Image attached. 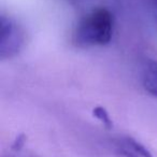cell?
<instances>
[{
  "label": "cell",
  "mask_w": 157,
  "mask_h": 157,
  "mask_svg": "<svg viewBox=\"0 0 157 157\" xmlns=\"http://www.w3.org/2000/svg\"><path fill=\"white\" fill-rule=\"evenodd\" d=\"M23 144H24V141H23V137L17 138L15 144H14V148H15V150H20V148L23 146Z\"/></svg>",
  "instance_id": "8992f818"
},
{
  "label": "cell",
  "mask_w": 157,
  "mask_h": 157,
  "mask_svg": "<svg viewBox=\"0 0 157 157\" xmlns=\"http://www.w3.org/2000/svg\"><path fill=\"white\" fill-rule=\"evenodd\" d=\"M116 154L120 157H153L150 151L131 137H121L114 142Z\"/></svg>",
  "instance_id": "3957f363"
},
{
  "label": "cell",
  "mask_w": 157,
  "mask_h": 157,
  "mask_svg": "<svg viewBox=\"0 0 157 157\" xmlns=\"http://www.w3.org/2000/svg\"><path fill=\"white\" fill-rule=\"evenodd\" d=\"M94 116H96L97 118H98L99 121H100L101 123H102L103 125H105L107 128H111L112 127V121L111 118H110L109 114H108V112L105 111L103 108L101 107H97L94 109Z\"/></svg>",
  "instance_id": "5b68a950"
},
{
  "label": "cell",
  "mask_w": 157,
  "mask_h": 157,
  "mask_svg": "<svg viewBox=\"0 0 157 157\" xmlns=\"http://www.w3.org/2000/svg\"><path fill=\"white\" fill-rule=\"evenodd\" d=\"M114 15L107 8H96L78 21L73 33L74 42L82 48L103 46L111 42Z\"/></svg>",
  "instance_id": "6da1fadb"
},
{
  "label": "cell",
  "mask_w": 157,
  "mask_h": 157,
  "mask_svg": "<svg viewBox=\"0 0 157 157\" xmlns=\"http://www.w3.org/2000/svg\"><path fill=\"white\" fill-rule=\"evenodd\" d=\"M25 42L23 28L11 17H0V58L10 59L17 55Z\"/></svg>",
  "instance_id": "7a4b0ae2"
},
{
  "label": "cell",
  "mask_w": 157,
  "mask_h": 157,
  "mask_svg": "<svg viewBox=\"0 0 157 157\" xmlns=\"http://www.w3.org/2000/svg\"><path fill=\"white\" fill-rule=\"evenodd\" d=\"M142 86L146 93L157 98V60L145 61L141 74Z\"/></svg>",
  "instance_id": "277c9868"
}]
</instances>
